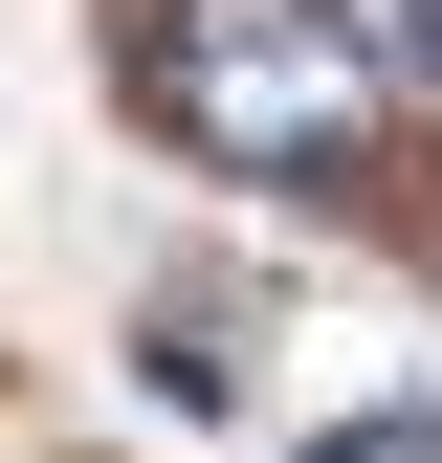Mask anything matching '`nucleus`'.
<instances>
[{
    "label": "nucleus",
    "instance_id": "f257e3e1",
    "mask_svg": "<svg viewBox=\"0 0 442 463\" xmlns=\"http://www.w3.org/2000/svg\"><path fill=\"white\" fill-rule=\"evenodd\" d=\"M133 110L221 177H354L376 67L332 0H133Z\"/></svg>",
    "mask_w": 442,
    "mask_h": 463
},
{
    "label": "nucleus",
    "instance_id": "f03ea898",
    "mask_svg": "<svg viewBox=\"0 0 442 463\" xmlns=\"http://www.w3.org/2000/svg\"><path fill=\"white\" fill-rule=\"evenodd\" d=\"M420 89H442V0H420Z\"/></svg>",
    "mask_w": 442,
    "mask_h": 463
}]
</instances>
